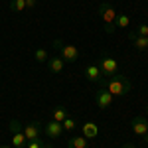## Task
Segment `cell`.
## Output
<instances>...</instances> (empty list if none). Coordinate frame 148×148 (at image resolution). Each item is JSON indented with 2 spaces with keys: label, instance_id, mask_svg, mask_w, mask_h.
Wrapping results in <instances>:
<instances>
[{
  "label": "cell",
  "instance_id": "6da1fadb",
  "mask_svg": "<svg viewBox=\"0 0 148 148\" xmlns=\"http://www.w3.org/2000/svg\"><path fill=\"white\" fill-rule=\"evenodd\" d=\"M101 87H105V89L111 93L113 97H125V95H128V93H130L132 83L126 79L123 73H116V75H111L109 79L103 81Z\"/></svg>",
  "mask_w": 148,
  "mask_h": 148
},
{
  "label": "cell",
  "instance_id": "7a4b0ae2",
  "mask_svg": "<svg viewBox=\"0 0 148 148\" xmlns=\"http://www.w3.org/2000/svg\"><path fill=\"white\" fill-rule=\"evenodd\" d=\"M99 16H101V20L105 22V32H107V34H114V32H116L114 20H116V16H119L116 10H114L109 2H103L101 6H99Z\"/></svg>",
  "mask_w": 148,
  "mask_h": 148
},
{
  "label": "cell",
  "instance_id": "3957f363",
  "mask_svg": "<svg viewBox=\"0 0 148 148\" xmlns=\"http://www.w3.org/2000/svg\"><path fill=\"white\" fill-rule=\"evenodd\" d=\"M53 47L59 51V57L65 61V63H75L79 59V49L71 44H63L61 40H53Z\"/></svg>",
  "mask_w": 148,
  "mask_h": 148
},
{
  "label": "cell",
  "instance_id": "277c9868",
  "mask_svg": "<svg viewBox=\"0 0 148 148\" xmlns=\"http://www.w3.org/2000/svg\"><path fill=\"white\" fill-rule=\"evenodd\" d=\"M97 65L101 69L103 77H111V75H116V73H119V61H116L114 57L107 56V53H103V56L99 57Z\"/></svg>",
  "mask_w": 148,
  "mask_h": 148
},
{
  "label": "cell",
  "instance_id": "5b68a950",
  "mask_svg": "<svg viewBox=\"0 0 148 148\" xmlns=\"http://www.w3.org/2000/svg\"><path fill=\"white\" fill-rule=\"evenodd\" d=\"M22 132H24V136H26L28 142L38 140V138H40V132H42V123H40V121H32V123H28V125L22 126Z\"/></svg>",
  "mask_w": 148,
  "mask_h": 148
},
{
  "label": "cell",
  "instance_id": "8992f818",
  "mask_svg": "<svg viewBox=\"0 0 148 148\" xmlns=\"http://www.w3.org/2000/svg\"><path fill=\"white\" fill-rule=\"evenodd\" d=\"M83 73H85L87 81H91V83H99V85H101L103 81H105V77H103V73H101V69H99L97 63H89Z\"/></svg>",
  "mask_w": 148,
  "mask_h": 148
},
{
  "label": "cell",
  "instance_id": "52a82bcc",
  "mask_svg": "<svg viewBox=\"0 0 148 148\" xmlns=\"http://www.w3.org/2000/svg\"><path fill=\"white\" fill-rule=\"evenodd\" d=\"M44 132H46L47 138H59L63 136V125L61 123H57V121H49V123H46V126H44Z\"/></svg>",
  "mask_w": 148,
  "mask_h": 148
},
{
  "label": "cell",
  "instance_id": "ba28073f",
  "mask_svg": "<svg viewBox=\"0 0 148 148\" xmlns=\"http://www.w3.org/2000/svg\"><path fill=\"white\" fill-rule=\"evenodd\" d=\"M95 101H97V107L99 109H109L111 103H113V95L107 91L105 87H101L99 91L95 93Z\"/></svg>",
  "mask_w": 148,
  "mask_h": 148
},
{
  "label": "cell",
  "instance_id": "9c48e42d",
  "mask_svg": "<svg viewBox=\"0 0 148 148\" xmlns=\"http://www.w3.org/2000/svg\"><path fill=\"white\" fill-rule=\"evenodd\" d=\"M130 126H132V132H134L136 136H144L148 132V121L142 119V116H134L132 123H130Z\"/></svg>",
  "mask_w": 148,
  "mask_h": 148
},
{
  "label": "cell",
  "instance_id": "30bf717a",
  "mask_svg": "<svg viewBox=\"0 0 148 148\" xmlns=\"http://www.w3.org/2000/svg\"><path fill=\"white\" fill-rule=\"evenodd\" d=\"M128 40L132 42V46L136 47L138 51H142V49H148V38L136 36V32H128Z\"/></svg>",
  "mask_w": 148,
  "mask_h": 148
},
{
  "label": "cell",
  "instance_id": "8fae6325",
  "mask_svg": "<svg viewBox=\"0 0 148 148\" xmlns=\"http://www.w3.org/2000/svg\"><path fill=\"white\" fill-rule=\"evenodd\" d=\"M63 65H65V61H63L59 56L47 59V69H49L51 73H61V71H63Z\"/></svg>",
  "mask_w": 148,
  "mask_h": 148
},
{
  "label": "cell",
  "instance_id": "7c38bea8",
  "mask_svg": "<svg viewBox=\"0 0 148 148\" xmlns=\"http://www.w3.org/2000/svg\"><path fill=\"white\" fill-rule=\"evenodd\" d=\"M81 132H83L85 138H97L99 126L95 125V123H83V125H81Z\"/></svg>",
  "mask_w": 148,
  "mask_h": 148
},
{
  "label": "cell",
  "instance_id": "4fadbf2b",
  "mask_svg": "<svg viewBox=\"0 0 148 148\" xmlns=\"http://www.w3.org/2000/svg\"><path fill=\"white\" fill-rule=\"evenodd\" d=\"M89 138H85L83 134L81 136H71L67 138V148H89Z\"/></svg>",
  "mask_w": 148,
  "mask_h": 148
},
{
  "label": "cell",
  "instance_id": "5bb4252c",
  "mask_svg": "<svg viewBox=\"0 0 148 148\" xmlns=\"http://www.w3.org/2000/svg\"><path fill=\"white\" fill-rule=\"evenodd\" d=\"M26 144H28V140H26L22 130L12 132V148H26Z\"/></svg>",
  "mask_w": 148,
  "mask_h": 148
},
{
  "label": "cell",
  "instance_id": "9a60e30c",
  "mask_svg": "<svg viewBox=\"0 0 148 148\" xmlns=\"http://www.w3.org/2000/svg\"><path fill=\"white\" fill-rule=\"evenodd\" d=\"M67 116H69V113H67V109H65V107H56V109H53V113H51V121L63 123Z\"/></svg>",
  "mask_w": 148,
  "mask_h": 148
},
{
  "label": "cell",
  "instance_id": "2e32d148",
  "mask_svg": "<svg viewBox=\"0 0 148 148\" xmlns=\"http://www.w3.org/2000/svg\"><path fill=\"white\" fill-rule=\"evenodd\" d=\"M34 59L38 61V63H46L47 59H49V56H47V51L44 49V47H38L34 53Z\"/></svg>",
  "mask_w": 148,
  "mask_h": 148
},
{
  "label": "cell",
  "instance_id": "e0dca14e",
  "mask_svg": "<svg viewBox=\"0 0 148 148\" xmlns=\"http://www.w3.org/2000/svg\"><path fill=\"white\" fill-rule=\"evenodd\" d=\"M128 24H130V18L126 14H119L116 20H114V26L116 28H128Z\"/></svg>",
  "mask_w": 148,
  "mask_h": 148
},
{
  "label": "cell",
  "instance_id": "ac0fdd59",
  "mask_svg": "<svg viewBox=\"0 0 148 148\" xmlns=\"http://www.w3.org/2000/svg\"><path fill=\"white\" fill-rule=\"evenodd\" d=\"M10 10L12 12H24L26 10V2L24 0H10Z\"/></svg>",
  "mask_w": 148,
  "mask_h": 148
},
{
  "label": "cell",
  "instance_id": "d6986e66",
  "mask_svg": "<svg viewBox=\"0 0 148 148\" xmlns=\"http://www.w3.org/2000/svg\"><path fill=\"white\" fill-rule=\"evenodd\" d=\"M61 125H63V130H65V132H71V130H73V128L77 126V123H75V119L67 116V119H65V121H63Z\"/></svg>",
  "mask_w": 148,
  "mask_h": 148
},
{
  "label": "cell",
  "instance_id": "ffe728a7",
  "mask_svg": "<svg viewBox=\"0 0 148 148\" xmlns=\"http://www.w3.org/2000/svg\"><path fill=\"white\" fill-rule=\"evenodd\" d=\"M26 148H51V146H49V144H46V142H42V140L38 138V140L28 142V144H26Z\"/></svg>",
  "mask_w": 148,
  "mask_h": 148
},
{
  "label": "cell",
  "instance_id": "44dd1931",
  "mask_svg": "<svg viewBox=\"0 0 148 148\" xmlns=\"http://www.w3.org/2000/svg\"><path fill=\"white\" fill-rule=\"evenodd\" d=\"M134 32H136V36H142V38H148V26H146V24H140V26H138V28L134 30Z\"/></svg>",
  "mask_w": 148,
  "mask_h": 148
},
{
  "label": "cell",
  "instance_id": "7402d4cb",
  "mask_svg": "<svg viewBox=\"0 0 148 148\" xmlns=\"http://www.w3.org/2000/svg\"><path fill=\"white\" fill-rule=\"evenodd\" d=\"M26 2V8H34L36 6V0H24Z\"/></svg>",
  "mask_w": 148,
  "mask_h": 148
},
{
  "label": "cell",
  "instance_id": "603a6c76",
  "mask_svg": "<svg viewBox=\"0 0 148 148\" xmlns=\"http://www.w3.org/2000/svg\"><path fill=\"white\" fill-rule=\"evenodd\" d=\"M121 148H136V146H134V144H130V142H126V144H123Z\"/></svg>",
  "mask_w": 148,
  "mask_h": 148
},
{
  "label": "cell",
  "instance_id": "cb8c5ba5",
  "mask_svg": "<svg viewBox=\"0 0 148 148\" xmlns=\"http://www.w3.org/2000/svg\"><path fill=\"white\" fill-rule=\"evenodd\" d=\"M142 140H144V142H146V144H148V132H146V134H144V136H142Z\"/></svg>",
  "mask_w": 148,
  "mask_h": 148
},
{
  "label": "cell",
  "instance_id": "d4e9b609",
  "mask_svg": "<svg viewBox=\"0 0 148 148\" xmlns=\"http://www.w3.org/2000/svg\"><path fill=\"white\" fill-rule=\"evenodd\" d=\"M0 148H12V146H6V144H0Z\"/></svg>",
  "mask_w": 148,
  "mask_h": 148
},
{
  "label": "cell",
  "instance_id": "484cf974",
  "mask_svg": "<svg viewBox=\"0 0 148 148\" xmlns=\"http://www.w3.org/2000/svg\"><path fill=\"white\" fill-rule=\"evenodd\" d=\"M146 113H148V105H146Z\"/></svg>",
  "mask_w": 148,
  "mask_h": 148
}]
</instances>
